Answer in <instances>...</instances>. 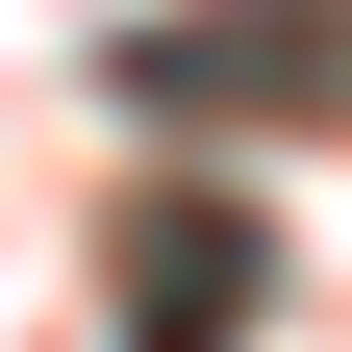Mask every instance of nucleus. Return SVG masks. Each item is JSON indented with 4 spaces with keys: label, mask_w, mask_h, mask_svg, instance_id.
<instances>
[{
    "label": "nucleus",
    "mask_w": 352,
    "mask_h": 352,
    "mask_svg": "<svg viewBox=\"0 0 352 352\" xmlns=\"http://www.w3.org/2000/svg\"><path fill=\"white\" fill-rule=\"evenodd\" d=\"M126 327H151V352H227L252 327V227H227V201H176V227L126 252Z\"/></svg>",
    "instance_id": "f03ea898"
},
{
    "label": "nucleus",
    "mask_w": 352,
    "mask_h": 352,
    "mask_svg": "<svg viewBox=\"0 0 352 352\" xmlns=\"http://www.w3.org/2000/svg\"><path fill=\"white\" fill-rule=\"evenodd\" d=\"M151 126H352V25L327 0H252V25H151L126 51Z\"/></svg>",
    "instance_id": "f257e3e1"
}]
</instances>
